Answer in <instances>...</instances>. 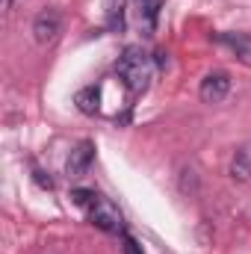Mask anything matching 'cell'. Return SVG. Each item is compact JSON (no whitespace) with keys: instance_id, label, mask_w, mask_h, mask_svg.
<instances>
[{"instance_id":"cell-1","label":"cell","mask_w":251,"mask_h":254,"mask_svg":"<svg viewBox=\"0 0 251 254\" xmlns=\"http://www.w3.org/2000/svg\"><path fill=\"white\" fill-rule=\"evenodd\" d=\"M71 201L86 213V219L98 231H107V234H119L122 231V213H119V207L110 198H104L101 192L77 187V190H71Z\"/></svg>"},{"instance_id":"cell-7","label":"cell","mask_w":251,"mask_h":254,"mask_svg":"<svg viewBox=\"0 0 251 254\" xmlns=\"http://www.w3.org/2000/svg\"><path fill=\"white\" fill-rule=\"evenodd\" d=\"M213 39H216L219 45L231 48L240 63L251 65V36H246V33H216Z\"/></svg>"},{"instance_id":"cell-14","label":"cell","mask_w":251,"mask_h":254,"mask_svg":"<svg viewBox=\"0 0 251 254\" xmlns=\"http://www.w3.org/2000/svg\"><path fill=\"white\" fill-rule=\"evenodd\" d=\"M12 6H15V0H3V12H12Z\"/></svg>"},{"instance_id":"cell-4","label":"cell","mask_w":251,"mask_h":254,"mask_svg":"<svg viewBox=\"0 0 251 254\" xmlns=\"http://www.w3.org/2000/svg\"><path fill=\"white\" fill-rule=\"evenodd\" d=\"M231 92V74L228 71H210L201 86H198V98L204 104H222Z\"/></svg>"},{"instance_id":"cell-13","label":"cell","mask_w":251,"mask_h":254,"mask_svg":"<svg viewBox=\"0 0 251 254\" xmlns=\"http://www.w3.org/2000/svg\"><path fill=\"white\" fill-rule=\"evenodd\" d=\"M125 237V254H142V246L130 237V234H122Z\"/></svg>"},{"instance_id":"cell-12","label":"cell","mask_w":251,"mask_h":254,"mask_svg":"<svg viewBox=\"0 0 251 254\" xmlns=\"http://www.w3.org/2000/svg\"><path fill=\"white\" fill-rule=\"evenodd\" d=\"M33 178H36V184H39V187H45V190H54V181H51V178H45V172H42L39 166H33Z\"/></svg>"},{"instance_id":"cell-11","label":"cell","mask_w":251,"mask_h":254,"mask_svg":"<svg viewBox=\"0 0 251 254\" xmlns=\"http://www.w3.org/2000/svg\"><path fill=\"white\" fill-rule=\"evenodd\" d=\"M142 9V21L148 24V27H154L157 24V18H160V9H163V0H136Z\"/></svg>"},{"instance_id":"cell-10","label":"cell","mask_w":251,"mask_h":254,"mask_svg":"<svg viewBox=\"0 0 251 254\" xmlns=\"http://www.w3.org/2000/svg\"><path fill=\"white\" fill-rule=\"evenodd\" d=\"M178 184H181V192L192 198V195L198 192V172H195L192 166H184L181 175H178Z\"/></svg>"},{"instance_id":"cell-3","label":"cell","mask_w":251,"mask_h":254,"mask_svg":"<svg viewBox=\"0 0 251 254\" xmlns=\"http://www.w3.org/2000/svg\"><path fill=\"white\" fill-rule=\"evenodd\" d=\"M33 39L36 45H51L57 42V36L63 33V15L57 9H42L36 18H33Z\"/></svg>"},{"instance_id":"cell-8","label":"cell","mask_w":251,"mask_h":254,"mask_svg":"<svg viewBox=\"0 0 251 254\" xmlns=\"http://www.w3.org/2000/svg\"><path fill=\"white\" fill-rule=\"evenodd\" d=\"M98 101H101V95H98V89L95 86H86V89H80L77 95H74V104H77V110L80 113H86V116H95L101 107H98Z\"/></svg>"},{"instance_id":"cell-5","label":"cell","mask_w":251,"mask_h":254,"mask_svg":"<svg viewBox=\"0 0 251 254\" xmlns=\"http://www.w3.org/2000/svg\"><path fill=\"white\" fill-rule=\"evenodd\" d=\"M92 163H95V142L83 139V142L68 154V160H65V172H68L71 178H77V175H86Z\"/></svg>"},{"instance_id":"cell-2","label":"cell","mask_w":251,"mask_h":254,"mask_svg":"<svg viewBox=\"0 0 251 254\" xmlns=\"http://www.w3.org/2000/svg\"><path fill=\"white\" fill-rule=\"evenodd\" d=\"M157 63L151 54H145L142 48H125L122 57L116 60V77L125 83L130 95H142L148 89V83L154 80Z\"/></svg>"},{"instance_id":"cell-9","label":"cell","mask_w":251,"mask_h":254,"mask_svg":"<svg viewBox=\"0 0 251 254\" xmlns=\"http://www.w3.org/2000/svg\"><path fill=\"white\" fill-rule=\"evenodd\" d=\"M107 27L110 30H125V0H110L107 6Z\"/></svg>"},{"instance_id":"cell-6","label":"cell","mask_w":251,"mask_h":254,"mask_svg":"<svg viewBox=\"0 0 251 254\" xmlns=\"http://www.w3.org/2000/svg\"><path fill=\"white\" fill-rule=\"evenodd\" d=\"M228 175H231V181H237V184L251 181V142L240 145V148L234 151V157H231V163H228Z\"/></svg>"}]
</instances>
